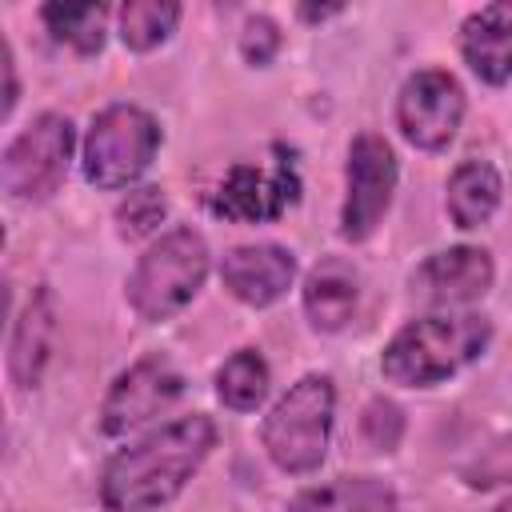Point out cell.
Segmentation results:
<instances>
[{"instance_id": "1", "label": "cell", "mask_w": 512, "mask_h": 512, "mask_svg": "<svg viewBox=\"0 0 512 512\" xmlns=\"http://www.w3.org/2000/svg\"><path fill=\"white\" fill-rule=\"evenodd\" d=\"M216 448V424L204 412L180 416L120 448L100 472V500L112 512H152L184 492Z\"/></svg>"}, {"instance_id": "2", "label": "cell", "mask_w": 512, "mask_h": 512, "mask_svg": "<svg viewBox=\"0 0 512 512\" xmlns=\"http://www.w3.org/2000/svg\"><path fill=\"white\" fill-rule=\"evenodd\" d=\"M488 340H492L488 316L432 312V316L404 324L388 340V348L380 356V372H384V380H392L400 388H432V384L456 376L460 368H468L472 360H480Z\"/></svg>"}, {"instance_id": "3", "label": "cell", "mask_w": 512, "mask_h": 512, "mask_svg": "<svg viewBox=\"0 0 512 512\" xmlns=\"http://www.w3.org/2000/svg\"><path fill=\"white\" fill-rule=\"evenodd\" d=\"M332 412H336V388L328 376L308 372L300 376L264 416L260 440L264 452L280 472L308 476L324 464L328 456V436H332Z\"/></svg>"}, {"instance_id": "4", "label": "cell", "mask_w": 512, "mask_h": 512, "mask_svg": "<svg viewBox=\"0 0 512 512\" xmlns=\"http://www.w3.org/2000/svg\"><path fill=\"white\" fill-rule=\"evenodd\" d=\"M208 276V244L192 228L164 232L132 268L128 276V304L140 320H168L200 292Z\"/></svg>"}, {"instance_id": "5", "label": "cell", "mask_w": 512, "mask_h": 512, "mask_svg": "<svg viewBox=\"0 0 512 512\" xmlns=\"http://www.w3.org/2000/svg\"><path fill=\"white\" fill-rule=\"evenodd\" d=\"M160 148V124L140 104H108L84 136V176L96 188H128Z\"/></svg>"}, {"instance_id": "6", "label": "cell", "mask_w": 512, "mask_h": 512, "mask_svg": "<svg viewBox=\"0 0 512 512\" xmlns=\"http://www.w3.org/2000/svg\"><path fill=\"white\" fill-rule=\"evenodd\" d=\"M72 120L60 112H40L4 152L0 160V184L12 200H48L64 176H68V160H72Z\"/></svg>"}, {"instance_id": "7", "label": "cell", "mask_w": 512, "mask_h": 512, "mask_svg": "<svg viewBox=\"0 0 512 512\" xmlns=\"http://www.w3.org/2000/svg\"><path fill=\"white\" fill-rule=\"evenodd\" d=\"M344 208H340V236L344 240H368L376 224L384 220L392 192H396V156L384 136L360 132L348 144L344 164Z\"/></svg>"}, {"instance_id": "8", "label": "cell", "mask_w": 512, "mask_h": 512, "mask_svg": "<svg viewBox=\"0 0 512 512\" xmlns=\"http://www.w3.org/2000/svg\"><path fill=\"white\" fill-rule=\"evenodd\" d=\"M300 196V176L296 164L284 148H276L272 164H236L228 168V176L216 184V192L208 196V208L224 220H240V224H264L284 216Z\"/></svg>"}, {"instance_id": "9", "label": "cell", "mask_w": 512, "mask_h": 512, "mask_svg": "<svg viewBox=\"0 0 512 512\" xmlns=\"http://www.w3.org/2000/svg\"><path fill=\"white\" fill-rule=\"evenodd\" d=\"M460 120H464V92L456 76L440 68H424L404 80L400 100H396V124L408 144L424 152H440L452 144Z\"/></svg>"}, {"instance_id": "10", "label": "cell", "mask_w": 512, "mask_h": 512, "mask_svg": "<svg viewBox=\"0 0 512 512\" xmlns=\"http://www.w3.org/2000/svg\"><path fill=\"white\" fill-rule=\"evenodd\" d=\"M180 392H184L180 368L164 356H144L128 372H120L116 384L108 388V396L100 404V428L108 436H124V432L148 424L152 416H160L164 408H172Z\"/></svg>"}, {"instance_id": "11", "label": "cell", "mask_w": 512, "mask_h": 512, "mask_svg": "<svg viewBox=\"0 0 512 512\" xmlns=\"http://www.w3.org/2000/svg\"><path fill=\"white\" fill-rule=\"evenodd\" d=\"M492 276H496V268H492V256L484 248L456 244V248H444V252L428 256L412 272V296L452 312L460 304L480 300L492 288Z\"/></svg>"}, {"instance_id": "12", "label": "cell", "mask_w": 512, "mask_h": 512, "mask_svg": "<svg viewBox=\"0 0 512 512\" xmlns=\"http://www.w3.org/2000/svg\"><path fill=\"white\" fill-rule=\"evenodd\" d=\"M224 288L252 308L276 304L296 280V256L280 244H240L220 260Z\"/></svg>"}, {"instance_id": "13", "label": "cell", "mask_w": 512, "mask_h": 512, "mask_svg": "<svg viewBox=\"0 0 512 512\" xmlns=\"http://www.w3.org/2000/svg\"><path fill=\"white\" fill-rule=\"evenodd\" d=\"M460 52L484 84L512 80V4H484L460 24Z\"/></svg>"}, {"instance_id": "14", "label": "cell", "mask_w": 512, "mask_h": 512, "mask_svg": "<svg viewBox=\"0 0 512 512\" xmlns=\"http://www.w3.org/2000/svg\"><path fill=\"white\" fill-rule=\"evenodd\" d=\"M52 336H56V308H52V292L40 288L28 300V308L16 320L12 340H8V372L20 388L40 384V372H44L48 352H52Z\"/></svg>"}, {"instance_id": "15", "label": "cell", "mask_w": 512, "mask_h": 512, "mask_svg": "<svg viewBox=\"0 0 512 512\" xmlns=\"http://www.w3.org/2000/svg\"><path fill=\"white\" fill-rule=\"evenodd\" d=\"M356 300H360V280L336 256H328L324 264H316L308 272V280H304V312H308V320H312L316 332L344 328L352 320V312H356Z\"/></svg>"}, {"instance_id": "16", "label": "cell", "mask_w": 512, "mask_h": 512, "mask_svg": "<svg viewBox=\"0 0 512 512\" xmlns=\"http://www.w3.org/2000/svg\"><path fill=\"white\" fill-rule=\"evenodd\" d=\"M288 512H400L396 492L376 476H340L316 488H304Z\"/></svg>"}, {"instance_id": "17", "label": "cell", "mask_w": 512, "mask_h": 512, "mask_svg": "<svg viewBox=\"0 0 512 512\" xmlns=\"http://www.w3.org/2000/svg\"><path fill=\"white\" fill-rule=\"evenodd\" d=\"M500 172L488 160H464L448 176V216L456 228H480L500 204Z\"/></svg>"}, {"instance_id": "18", "label": "cell", "mask_w": 512, "mask_h": 512, "mask_svg": "<svg viewBox=\"0 0 512 512\" xmlns=\"http://www.w3.org/2000/svg\"><path fill=\"white\" fill-rule=\"evenodd\" d=\"M216 396L236 412H252L268 396V364H264V356L256 348L232 352L216 368Z\"/></svg>"}, {"instance_id": "19", "label": "cell", "mask_w": 512, "mask_h": 512, "mask_svg": "<svg viewBox=\"0 0 512 512\" xmlns=\"http://www.w3.org/2000/svg\"><path fill=\"white\" fill-rule=\"evenodd\" d=\"M180 20V4L172 0H128L120 8V40L132 52H152L160 48Z\"/></svg>"}, {"instance_id": "20", "label": "cell", "mask_w": 512, "mask_h": 512, "mask_svg": "<svg viewBox=\"0 0 512 512\" xmlns=\"http://www.w3.org/2000/svg\"><path fill=\"white\" fill-rule=\"evenodd\" d=\"M104 4H44L40 20L60 44H72L76 52H100L104 44Z\"/></svg>"}, {"instance_id": "21", "label": "cell", "mask_w": 512, "mask_h": 512, "mask_svg": "<svg viewBox=\"0 0 512 512\" xmlns=\"http://www.w3.org/2000/svg\"><path fill=\"white\" fill-rule=\"evenodd\" d=\"M468 488H496V484H512V432L496 436L492 444H484L464 468H460Z\"/></svg>"}, {"instance_id": "22", "label": "cell", "mask_w": 512, "mask_h": 512, "mask_svg": "<svg viewBox=\"0 0 512 512\" xmlns=\"http://www.w3.org/2000/svg\"><path fill=\"white\" fill-rule=\"evenodd\" d=\"M164 212H168V204H164L160 188H132V192L120 200V208H116L120 236H128V240L148 236V232L164 220Z\"/></svg>"}, {"instance_id": "23", "label": "cell", "mask_w": 512, "mask_h": 512, "mask_svg": "<svg viewBox=\"0 0 512 512\" xmlns=\"http://www.w3.org/2000/svg\"><path fill=\"white\" fill-rule=\"evenodd\" d=\"M400 428H404V420H400V408L396 404H388V400H372L368 404V412H364V436H368L372 448H384V452L396 448Z\"/></svg>"}, {"instance_id": "24", "label": "cell", "mask_w": 512, "mask_h": 512, "mask_svg": "<svg viewBox=\"0 0 512 512\" xmlns=\"http://www.w3.org/2000/svg\"><path fill=\"white\" fill-rule=\"evenodd\" d=\"M280 48V28L268 20V16H252L240 32V52L248 64H268Z\"/></svg>"}, {"instance_id": "25", "label": "cell", "mask_w": 512, "mask_h": 512, "mask_svg": "<svg viewBox=\"0 0 512 512\" xmlns=\"http://www.w3.org/2000/svg\"><path fill=\"white\" fill-rule=\"evenodd\" d=\"M0 68H4V112H0V116H8L12 104H16V64H12V48H8V40L0 44Z\"/></svg>"}, {"instance_id": "26", "label": "cell", "mask_w": 512, "mask_h": 512, "mask_svg": "<svg viewBox=\"0 0 512 512\" xmlns=\"http://www.w3.org/2000/svg\"><path fill=\"white\" fill-rule=\"evenodd\" d=\"M296 12H300L304 20H328V16H336V12H340V4H324V8H308V4H300Z\"/></svg>"}, {"instance_id": "27", "label": "cell", "mask_w": 512, "mask_h": 512, "mask_svg": "<svg viewBox=\"0 0 512 512\" xmlns=\"http://www.w3.org/2000/svg\"><path fill=\"white\" fill-rule=\"evenodd\" d=\"M492 512H512V496H508V500H500V504H496Z\"/></svg>"}]
</instances>
